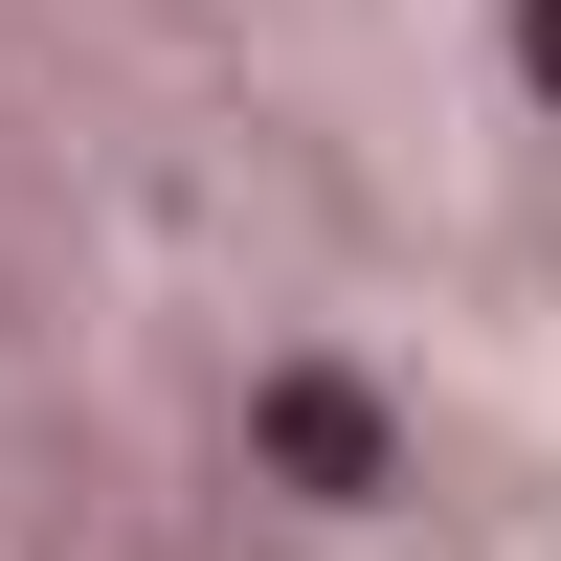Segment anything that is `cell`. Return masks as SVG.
I'll return each mask as SVG.
<instances>
[{"label": "cell", "mask_w": 561, "mask_h": 561, "mask_svg": "<svg viewBox=\"0 0 561 561\" xmlns=\"http://www.w3.org/2000/svg\"><path fill=\"white\" fill-rule=\"evenodd\" d=\"M248 427H270V472H314V517H359V494H382V404H359V382H270Z\"/></svg>", "instance_id": "cell-1"}, {"label": "cell", "mask_w": 561, "mask_h": 561, "mask_svg": "<svg viewBox=\"0 0 561 561\" xmlns=\"http://www.w3.org/2000/svg\"><path fill=\"white\" fill-rule=\"evenodd\" d=\"M517 45H539V90H561V0H539V23H517Z\"/></svg>", "instance_id": "cell-2"}]
</instances>
